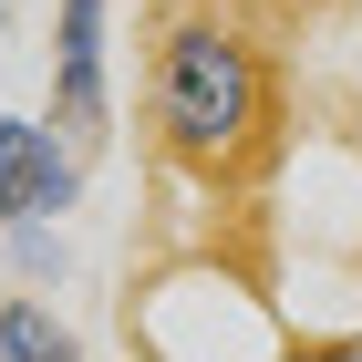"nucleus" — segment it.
<instances>
[{
	"label": "nucleus",
	"instance_id": "nucleus-6",
	"mask_svg": "<svg viewBox=\"0 0 362 362\" xmlns=\"http://www.w3.org/2000/svg\"><path fill=\"white\" fill-rule=\"evenodd\" d=\"M0 31H11V0H0Z\"/></svg>",
	"mask_w": 362,
	"mask_h": 362
},
{
	"label": "nucleus",
	"instance_id": "nucleus-5",
	"mask_svg": "<svg viewBox=\"0 0 362 362\" xmlns=\"http://www.w3.org/2000/svg\"><path fill=\"white\" fill-rule=\"evenodd\" d=\"M0 269L21 279V290H62V279H73L62 218H11V228H0Z\"/></svg>",
	"mask_w": 362,
	"mask_h": 362
},
{
	"label": "nucleus",
	"instance_id": "nucleus-2",
	"mask_svg": "<svg viewBox=\"0 0 362 362\" xmlns=\"http://www.w3.org/2000/svg\"><path fill=\"white\" fill-rule=\"evenodd\" d=\"M104 21H114V0H52V124L83 145V156L114 135V52H104Z\"/></svg>",
	"mask_w": 362,
	"mask_h": 362
},
{
	"label": "nucleus",
	"instance_id": "nucleus-4",
	"mask_svg": "<svg viewBox=\"0 0 362 362\" xmlns=\"http://www.w3.org/2000/svg\"><path fill=\"white\" fill-rule=\"evenodd\" d=\"M73 352H83V332L42 290H0V362H73Z\"/></svg>",
	"mask_w": 362,
	"mask_h": 362
},
{
	"label": "nucleus",
	"instance_id": "nucleus-3",
	"mask_svg": "<svg viewBox=\"0 0 362 362\" xmlns=\"http://www.w3.org/2000/svg\"><path fill=\"white\" fill-rule=\"evenodd\" d=\"M83 207V145L42 114H0V228L11 218H73Z\"/></svg>",
	"mask_w": 362,
	"mask_h": 362
},
{
	"label": "nucleus",
	"instance_id": "nucleus-1",
	"mask_svg": "<svg viewBox=\"0 0 362 362\" xmlns=\"http://www.w3.org/2000/svg\"><path fill=\"white\" fill-rule=\"evenodd\" d=\"M269 114H279V83H269V52L228 11H176L145 52V124L176 166L197 176H228L269 145Z\"/></svg>",
	"mask_w": 362,
	"mask_h": 362
}]
</instances>
